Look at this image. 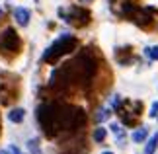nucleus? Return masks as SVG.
Instances as JSON below:
<instances>
[{
  "instance_id": "nucleus-3",
  "label": "nucleus",
  "mask_w": 158,
  "mask_h": 154,
  "mask_svg": "<svg viewBox=\"0 0 158 154\" xmlns=\"http://www.w3.org/2000/svg\"><path fill=\"white\" fill-rule=\"evenodd\" d=\"M86 123V113L80 107L59 109V127L60 129H78Z\"/></svg>"
},
{
  "instance_id": "nucleus-4",
  "label": "nucleus",
  "mask_w": 158,
  "mask_h": 154,
  "mask_svg": "<svg viewBox=\"0 0 158 154\" xmlns=\"http://www.w3.org/2000/svg\"><path fill=\"white\" fill-rule=\"evenodd\" d=\"M20 37H18V33L14 31L12 27H6L2 35H0V49H2L4 53H8V55H14L20 51Z\"/></svg>"
},
{
  "instance_id": "nucleus-5",
  "label": "nucleus",
  "mask_w": 158,
  "mask_h": 154,
  "mask_svg": "<svg viewBox=\"0 0 158 154\" xmlns=\"http://www.w3.org/2000/svg\"><path fill=\"white\" fill-rule=\"evenodd\" d=\"M72 65H74V69L78 70V74H80L84 80H90L96 74V60L86 53L80 55V57L76 59V63H72Z\"/></svg>"
},
{
  "instance_id": "nucleus-6",
  "label": "nucleus",
  "mask_w": 158,
  "mask_h": 154,
  "mask_svg": "<svg viewBox=\"0 0 158 154\" xmlns=\"http://www.w3.org/2000/svg\"><path fill=\"white\" fill-rule=\"evenodd\" d=\"M66 22H72V23H76V26H84V23L90 22V14L82 8H72V16L66 18Z\"/></svg>"
},
{
  "instance_id": "nucleus-12",
  "label": "nucleus",
  "mask_w": 158,
  "mask_h": 154,
  "mask_svg": "<svg viewBox=\"0 0 158 154\" xmlns=\"http://www.w3.org/2000/svg\"><path fill=\"white\" fill-rule=\"evenodd\" d=\"M106 135H107L106 129H104V127H98V129L94 131V140H96V143H102V140L106 139Z\"/></svg>"
},
{
  "instance_id": "nucleus-8",
  "label": "nucleus",
  "mask_w": 158,
  "mask_h": 154,
  "mask_svg": "<svg viewBox=\"0 0 158 154\" xmlns=\"http://www.w3.org/2000/svg\"><path fill=\"white\" fill-rule=\"evenodd\" d=\"M23 117H26V111H23L22 107H16V109H12V111L8 113V119L12 123H22Z\"/></svg>"
},
{
  "instance_id": "nucleus-14",
  "label": "nucleus",
  "mask_w": 158,
  "mask_h": 154,
  "mask_svg": "<svg viewBox=\"0 0 158 154\" xmlns=\"http://www.w3.org/2000/svg\"><path fill=\"white\" fill-rule=\"evenodd\" d=\"M109 113H111V111H107V109H100V113H98L96 119H98V121H104V119H107V117H109Z\"/></svg>"
},
{
  "instance_id": "nucleus-7",
  "label": "nucleus",
  "mask_w": 158,
  "mask_h": 154,
  "mask_svg": "<svg viewBox=\"0 0 158 154\" xmlns=\"http://www.w3.org/2000/svg\"><path fill=\"white\" fill-rule=\"evenodd\" d=\"M14 20L20 23L22 27H26L29 23V10L27 8H16L14 10Z\"/></svg>"
},
{
  "instance_id": "nucleus-13",
  "label": "nucleus",
  "mask_w": 158,
  "mask_h": 154,
  "mask_svg": "<svg viewBox=\"0 0 158 154\" xmlns=\"http://www.w3.org/2000/svg\"><path fill=\"white\" fill-rule=\"evenodd\" d=\"M111 131H113V135H115V137H117L119 140H123V139H125V131L121 129V125H117V123H113V125H111Z\"/></svg>"
},
{
  "instance_id": "nucleus-9",
  "label": "nucleus",
  "mask_w": 158,
  "mask_h": 154,
  "mask_svg": "<svg viewBox=\"0 0 158 154\" xmlns=\"http://www.w3.org/2000/svg\"><path fill=\"white\" fill-rule=\"evenodd\" d=\"M156 146H158V133H154L152 137H150V140L147 143V146H144V154H154Z\"/></svg>"
},
{
  "instance_id": "nucleus-15",
  "label": "nucleus",
  "mask_w": 158,
  "mask_h": 154,
  "mask_svg": "<svg viewBox=\"0 0 158 154\" xmlns=\"http://www.w3.org/2000/svg\"><path fill=\"white\" fill-rule=\"evenodd\" d=\"M158 115V102L152 103V107H150V117H156Z\"/></svg>"
},
{
  "instance_id": "nucleus-18",
  "label": "nucleus",
  "mask_w": 158,
  "mask_h": 154,
  "mask_svg": "<svg viewBox=\"0 0 158 154\" xmlns=\"http://www.w3.org/2000/svg\"><path fill=\"white\" fill-rule=\"evenodd\" d=\"M0 16H2V10H0Z\"/></svg>"
},
{
  "instance_id": "nucleus-1",
  "label": "nucleus",
  "mask_w": 158,
  "mask_h": 154,
  "mask_svg": "<svg viewBox=\"0 0 158 154\" xmlns=\"http://www.w3.org/2000/svg\"><path fill=\"white\" fill-rule=\"evenodd\" d=\"M37 121L49 137H55V135H57V129H60L59 127V107L51 106V103L39 106L37 107Z\"/></svg>"
},
{
  "instance_id": "nucleus-17",
  "label": "nucleus",
  "mask_w": 158,
  "mask_h": 154,
  "mask_svg": "<svg viewBox=\"0 0 158 154\" xmlns=\"http://www.w3.org/2000/svg\"><path fill=\"white\" fill-rule=\"evenodd\" d=\"M104 154H113V152H104Z\"/></svg>"
},
{
  "instance_id": "nucleus-11",
  "label": "nucleus",
  "mask_w": 158,
  "mask_h": 154,
  "mask_svg": "<svg viewBox=\"0 0 158 154\" xmlns=\"http://www.w3.org/2000/svg\"><path fill=\"white\" fill-rule=\"evenodd\" d=\"M144 55H147L150 60H158V45H154V47H147V49H144Z\"/></svg>"
},
{
  "instance_id": "nucleus-10",
  "label": "nucleus",
  "mask_w": 158,
  "mask_h": 154,
  "mask_svg": "<svg viewBox=\"0 0 158 154\" xmlns=\"http://www.w3.org/2000/svg\"><path fill=\"white\" fill-rule=\"evenodd\" d=\"M147 137H148V131L144 127H141V129H137V131L133 133V143H144Z\"/></svg>"
},
{
  "instance_id": "nucleus-2",
  "label": "nucleus",
  "mask_w": 158,
  "mask_h": 154,
  "mask_svg": "<svg viewBox=\"0 0 158 154\" xmlns=\"http://www.w3.org/2000/svg\"><path fill=\"white\" fill-rule=\"evenodd\" d=\"M74 47H76V39L72 37V35H63V37H59L43 53V63H55V60H59L63 55L70 53Z\"/></svg>"
},
{
  "instance_id": "nucleus-16",
  "label": "nucleus",
  "mask_w": 158,
  "mask_h": 154,
  "mask_svg": "<svg viewBox=\"0 0 158 154\" xmlns=\"http://www.w3.org/2000/svg\"><path fill=\"white\" fill-rule=\"evenodd\" d=\"M0 154H12V152H10L8 148H6V150H0Z\"/></svg>"
}]
</instances>
